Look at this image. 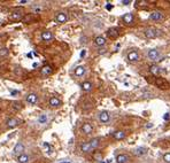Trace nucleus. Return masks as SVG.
I'll return each mask as SVG.
<instances>
[{"label":"nucleus","mask_w":170,"mask_h":163,"mask_svg":"<svg viewBox=\"0 0 170 163\" xmlns=\"http://www.w3.org/2000/svg\"><path fill=\"white\" fill-rule=\"evenodd\" d=\"M155 85H156L159 88H162V90L170 88V83L167 82L164 78H161V77H157L156 79H155Z\"/></svg>","instance_id":"f257e3e1"},{"label":"nucleus","mask_w":170,"mask_h":163,"mask_svg":"<svg viewBox=\"0 0 170 163\" xmlns=\"http://www.w3.org/2000/svg\"><path fill=\"white\" fill-rule=\"evenodd\" d=\"M147 58H148L149 60H152V61L160 60V53H159V51H157V49H155V48L148 49V52H147Z\"/></svg>","instance_id":"f03ea898"},{"label":"nucleus","mask_w":170,"mask_h":163,"mask_svg":"<svg viewBox=\"0 0 170 163\" xmlns=\"http://www.w3.org/2000/svg\"><path fill=\"white\" fill-rule=\"evenodd\" d=\"M23 11L22 9H19V11H14L13 13L9 15V19L13 20V21H19V20H23Z\"/></svg>","instance_id":"7ed1b4c3"},{"label":"nucleus","mask_w":170,"mask_h":163,"mask_svg":"<svg viewBox=\"0 0 170 163\" xmlns=\"http://www.w3.org/2000/svg\"><path fill=\"white\" fill-rule=\"evenodd\" d=\"M139 54L137 53L136 51H131L129 52V54H128V60L130 61V62H137V61H139Z\"/></svg>","instance_id":"20e7f679"},{"label":"nucleus","mask_w":170,"mask_h":163,"mask_svg":"<svg viewBox=\"0 0 170 163\" xmlns=\"http://www.w3.org/2000/svg\"><path fill=\"white\" fill-rule=\"evenodd\" d=\"M133 21H135V16H133V14H131V13H128L123 16V22H124L125 24H128V25L133 24Z\"/></svg>","instance_id":"39448f33"},{"label":"nucleus","mask_w":170,"mask_h":163,"mask_svg":"<svg viewBox=\"0 0 170 163\" xmlns=\"http://www.w3.org/2000/svg\"><path fill=\"white\" fill-rule=\"evenodd\" d=\"M145 36H146V38H148V39H154L155 37L157 36L156 30H155V29H153V28L146 29V30H145Z\"/></svg>","instance_id":"423d86ee"},{"label":"nucleus","mask_w":170,"mask_h":163,"mask_svg":"<svg viewBox=\"0 0 170 163\" xmlns=\"http://www.w3.org/2000/svg\"><path fill=\"white\" fill-rule=\"evenodd\" d=\"M149 19L153 20V21L159 22V21H162L164 17H163V14H162L161 12H153V13L151 14V16H149Z\"/></svg>","instance_id":"0eeeda50"},{"label":"nucleus","mask_w":170,"mask_h":163,"mask_svg":"<svg viewBox=\"0 0 170 163\" xmlns=\"http://www.w3.org/2000/svg\"><path fill=\"white\" fill-rule=\"evenodd\" d=\"M21 123V121L19 120V118H15V117H13V118H9V120H7V126L8 128H15L17 126V125Z\"/></svg>","instance_id":"6e6552de"},{"label":"nucleus","mask_w":170,"mask_h":163,"mask_svg":"<svg viewBox=\"0 0 170 163\" xmlns=\"http://www.w3.org/2000/svg\"><path fill=\"white\" fill-rule=\"evenodd\" d=\"M67 20H68V17L65 13H58V15L55 16V21L58 23H66Z\"/></svg>","instance_id":"1a4fd4ad"},{"label":"nucleus","mask_w":170,"mask_h":163,"mask_svg":"<svg viewBox=\"0 0 170 163\" xmlns=\"http://www.w3.org/2000/svg\"><path fill=\"white\" fill-rule=\"evenodd\" d=\"M13 152H14V154H23V152H24V145L22 144V142H19V144H16L15 145V147H14V149H13Z\"/></svg>","instance_id":"9d476101"},{"label":"nucleus","mask_w":170,"mask_h":163,"mask_svg":"<svg viewBox=\"0 0 170 163\" xmlns=\"http://www.w3.org/2000/svg\"><path fill=\"white\" fill-rule=\"evenodd\" d=\"M109 114H108L107 112H101L99 114V120L101 123H108L109 122Z\"/></svg>","instance_id":"9b49d317"},{"label":"nucleus","mask_w":170,"mask_h":163,"mask_svg":"<svg viewBox=\"0 0 170 163\" xmlns=\"http://www.w3.org/2000/svg\"><path fill=\"white\" fill-rule=\"evenodd\" d=\"M26 101H28L29 103H31V105H34V103H37V101H38V95H37L36 93H30V94L26 97Z\"/></svg>","instance_id":"f8f14e48"},{"label":"nucleus","mask_w":170,"mask_h":163,"mask_svg":"<svg viewBox=\"0 0 170 163\" xmlns=\"http://www.w3.org/2000/svg\"><path fill=\"white\" fill-rule=\"evenodd\" d=\"M82 131L85 133V134H90V133H92L93 128L90 123H84V124L82 125Z\"/></svg>","instance_id":"ddd939ff"},{"label":"nucleus","mask_w":170,"mask_h":163,"mask_svg":"<svg viewBox=\"0 0 170 163\" xmlns=\"http://www.w3.org/2000/svg\"><path fill=\"white\" fill-rule=\"evenodd\" d=\"M41 39L45 41H51L53 39V33L51 31H43L41 33Z\"/></svg>","instance_id":"4468645a"},{"label":"nucleus","mask_w":170,"mask_h":163,"mask_svg":"<svg viewBox=\"0 0 170 163\" xmlns=\"http://www.w3.org/2000/svg\"><path fill=\"white\" fill-rule=\"evenodd\" d=\"M53 73V68L51 66H44L41 68V75L43 76H50Z\"/></svg>","instance_id":"2eb2a0df"},{"label":"nucleus","mask_w":170,"mask_h":163,"mask_svg":"<svg viewBox=\"0 0 170 163\" xmlns=\"http://www.w3.org/2000/svg\"><path fill=\"white\" fill-rule=\"evenodd\" d=\"M128 160H129V157H128V155H125V154H120L116 156L117 163H127Z\"/></svg>","instance_id":"dca6fc26"},{"label":"nucleus","mask_w":170,"mask_h":163,"mask_svg":"<svg viewBox=\"0 0 170 163\" xmlns=\"http://www.w3.org/2000/svg\"><path fill=\"white\" fill-rule=\"evenodd\" d=\"M84 74H85V67L78 66L77 68L75 69V75L77 76V77H80V76H83Z\"/></svg>","instance_id":"f3484780"},{"label":"nucleus","mask_w":170,"mask_h":163,"mask_svg":"<svg viewBox=\"0 0 170 163\" xmlns=\"http://www.w3.org/2000/svg\"><path fill=\"white\" fill-rule=\"evenodd\" d=\"M29 156L26 154H21L17 156V162L19 163H29Z\"/></svg>","instance_id":"a211bd4d"},{"label":"nucleus","mask_w":170,"mask_h":163,"mask_svg":"<svg viewBox=\"0 0 170 163\" xmlns=\"http://www.w3.org/2000/svg\"><path fill=\"white\" fill-rule=\"evenodd\" d=\"M50 105L52 106V107H59V106H61V100L55 97L51 98L50 99Z\"/></svg>","instance_id":"6ab92c4d"},{"label":"nucleus","mask_w":170,"mask_h":163,"mask_svg":"<svg viewBox=\"0 0 170 163\" xmlns=\"http://www.w3.org/2000/svg\"><path fill=\"white\" fill-rule=\"evenodd\" d=\"M114 138L116 140H122L125 138V132L124 131H116V132H114Z\"/></svg>","instance_id":"aec40b11"},{"label":"nucleus","mask_w":170,"mask_h":163,"mask_svg":"<svg viewBox=\"0 0 170 163\" xmlns=\"http://www.w3.org/2000/svg\"><path fill=\"white\" fill-rule=\"evenodd\" d=\"M80 149H82L84 153H88L92 150V148H91L90 142H83V144L80 145Z\"/></svg>","instance_id":"412c9836"},{"label":"nucleus","mask_w":170,"mask_h":163,"mask_svg":"<svg viewBox=\"0 0 170 163\" xmlns=\"http://www.w3.org/2000/svg\"><path fill=\"white\" fill-rule=\"evenodd\" d=\"M94 44L95 45H98V46H103L106 44V39L103 38L102 36H99V37H97V38L94 39Z\"/></svg>","instance_id":"4be33fe9"},{"label":"nucleus","mask_w":170,"mask_h":163,"mask_svg":"<svg viewBox=\"0 0 170 163\" xmlns=\"http://www.w3.org/2000/svg\"><path fill=\"white\" fill-rule=\"evenodd\" d=\"M107 34H108V37H110V38H117V37H119V32H117V30L114 28L109 29V30L107 31Z\"/></svg>","instance_id":"5701e85b"},{"label":"nucleus","mask_w":170,"mask_h":163,"mask_svg":"<svg viewBox=\"0 0 170 163\" xmlns=\"http://www.w3.org/2000/svg\"><path fill=\"white\" fill-rule=\"evenodd\" d=\"M146 153H147V149L145 147H139L135 150V154L138 155V156H142V155H145Z\"/></svg>","instance_id":"b1692460"},{"label":"nucleus","mask_w":170,"mask_h":163,"mask_svg":"<svg viewBox=\"0 0 170 163\" xmlns=\"http://www.w3.org/2000/svg\"><path fill=\"white\" fill-rule=\"evenodd\" d=\"M82 90L83 91H91L92 90V84L90 83V82H84V83L82 84Z\"/></svg>","instance_id":"393cba45"},{"label":"nucleus","mask_w":170,"mask_h":163,"mask_svg":"<svg viewBox=\"0 0 170 163\" xmlns=\"http://www.w3.org/2000/svg\"><path fill=\"white\" fill-rule=\"evenodd\" d=\"M90 145H91V148H92V150L95 149V148L99 146V139H98V138H93V139L90 141Z\"/></svg>","instance_id":"a878e982"},{"label":"nucleus","mask_w":170,"mask_h":163,"mask_svg":"<svg viewBox=\"0 0 170 163\" xmlns=\"http://www.w3.org/2000/svg\"><path fill=\"white\" fill-rule=\"evenodd\" d=\"M149 70H151V73L153 74V75L156 76V75H159V74H160L161 69H160L157 66H151V67H149Z\"/></svg>","instance_id":"bb28decb"},{"label":"nucleus","mask_w":170,"mask_h":163,"mask_svg":"<svg viewBox=\"0 0 170 163\" xmlns=\"http://www.w3.org/2000/svg\"><path fill=\"white\" fill-rule=\"evenodd\" d=\"M34 19H36V17H34V15H32V14H30V15L24 16L22 21H23L24 23H29V22H31V21H34Z\"/></svg>","instance_id":"cd10ccee"},{"label":"nucleus","mask_w":170,"mask_h":163,"mask_svg":"<svg viewBox=\"0 0 170 163\" xmlns=\"http://www.w3.org/2000/svg\"><path fill=\"white\" fill-rule=\"evenodd\" d=\"M46 122H47V116H46V114H41L38 118V123H40V124H45Z\"/></svg>","instance_id":"c85d7f7f"},{"label":"nucleus","mask_w":170,"mask_h":163,"mask_svg":"<svg viewBox=\"0 0 170 163\" xmlns=\"http://www.w3.org/2000/svg\"><path fill=\"white\" fill-rule=\"evenodd\" d=\"M8 53H9V51L7 48H1L0 49V59L6 58V56L8 55Z\"/></svg>","instance_id":"c756f323"},{"label":"nucleus","mask_w":170,"mask_h":163,"mask_svg":"<svg viewBox=\"0 0 170 163\" xmlns=\"http://www.w3.org/2000/svg\"><path fill=\"white\" fill-rule=\"evenodd\" d=\"M163 160H164V161H166L167 163H170V153H167V154H164Z\"/></svg>","instance_id":"7c9ffc66"},{"label":"nucleus","mask_w":170,"mask_h":163,"mask_svg":"<svg viewBox=\"0 0 170 163\" xmlns=\"http://www.w3.org/2000/svg\"><path fill=\"white\" fill-rule=\"evenodd\" d=\"M32 11L34 12V13H40V12H41V7H39V6H33V7H32Z\"/></svg>","instance_id":"2f4dec72"},{"label":"nucleus","mask_w":170,"mask_h":163,"mask_svg":"<svg viewBox=\"0 0 170 163\" xmlns=\"http://www.w3.org/2000/svg\"><path fill=\"white\" fill-rule=\"evenodd\" d=\"M122 4L123 5H129V4H131V1H130V0H123Z\"/></svg>","instance_id":"473e14b6"},{"label":"nucleus","mask_w":170,"mask_h":163,"mask_svg":"<svg viewBox=\"0 0 170 163\" xmlns=\"http://www.w3.org/2000/svg\"><path fill=\"white\" fill-rule=\"evenodd\" d=\"M19 4H28V0H21L19 1Z\"/></svg>","instance_id":"72a5a7b5"},{"label":"nucleus","mask_w":170,"mask_h":163,"mask_svg":"<svg viewBox=\"0 0 170 163\" xmlns=\"http://www.w3.org/2000/svg\"><path fill=\"white\" fill-rule=\"evenodd\" d=\"M106 8H107L108 11H110V9L113 8V6H112V5H107V6H106Z\"/></svg>","instance_id":"f704fd0d"},{"label":"nucleus","mask_w":170,"mask_h":163,"mask_svg":"<svg viewBox=\"0 0 170 163\" xmlns=\"http://www.w3.org/2000/svg\"><path fill=\"white\" fill-rule=\"evenodd\" d=\"M169 117H170L169 114H166V115H164V120H169Z\"/></svg>","instance_id":"c9c22d12"},{"label":"nucleus","mask_w":170,"mask_h":163,"mask_svg":"<svg viewBox=\"0 0 170 163\" xmlns=\"http://www.w3.org/2000/svg\"><path fill=\"white\" fill-rule=\"evenodd\" d=\"M85 53H86V52H85V51H82V53H80V56H82V58H83V56H84V55H85Z\"/></svg>","instance_id":"e433bc0d"},{"label":"nucleus","mask_w":170,"mask_h":163,"mask_svg":"<svg viewBox=\"0 0 170 163\" xmlns=\"http://www.w3.org/2000/svg\"><path fill=\"white\" fill-rule=\"evenodd\" d=\"M60 163H71V162H69V161H62V162H60Z\"/></svg>","instance_id":"4c0bfd02"}]
</instances>
